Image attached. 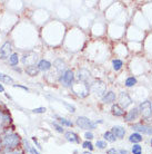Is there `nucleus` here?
Wrapping results in <instances>:
<instances>
[{"label":"nucleus","mask_w":152,"mask_h":154,"mask_svg":"<svg viewBox=\"0 0 152 154\" xmlns=\"http://www.w3.org/2000/svg\"><path fill=\"white\" fill-rule=\"evenodd\" d=\"M51 67H52V64L47 59H41L37 65V68H38L39 72H48Z\"/></svg>","instance_id":"obj_8"},{"label":"nucleus","mask_w":152,"mask_h":154,"mask_svg":"<svg viewBox=\"0 0 152 154\" xmlns=\"http://www.w3.org/2000/svg\"><path fill=\"white\" fill-rule=\"evenodd\" d=\"M139 112L142 115V117L145 119H150L152 116V106H151V102L150 100H145L142 102L139 106Z\"/></svg>","instance_id":"obj_3"},{"label":"nucleus","mask_w":152,"mask_h":154,"mask_svg":"<svg viewBox=\"0 0 152 154\" xmlns=\"http://www.w3.org/2000/svg\"><path fill=\"white\" fill-rule=\"evenodd\" d=\"M151 146H152V139H151Z\"/></svg>","instance_id":"obj_40"},{"label":"nucleus","mask_w":152,"mask_h":154,"mask_svg":"<svg viewBox=\"0 0 152 154\" xmlns=\"http://www.w3.org/2000/svg\"><path fill=\"white\" fill-rule=\"evenodd\" d=\"M0 82H2L4 84H10V85H13L15 81H13V78L11 76H9V75H6V74H2L0 73Z\"/></svg>","instance_id":"obj_16"},{"label":"nucleus","mask_w":152,"mask_h":154,"mask_svg":"<svg viewBox=\"0 0 152 154\" xmlns=\"http://www.w3.org/2000/svg\"><path fill=\"white\" fill-rule=\"evenodd\" d=\"M151 106H152V104H151Z\"/></svg>","instance_id":"obj_41"},{"label":"nucleus","mask_w":152,"mask_h":154,"mask_svg":"<svg viewBox=\"0 0 152 154\" xmlns=\"http://www.w3.org/2000/svg\"><path fill=\"white\" fill-rule=\"evenodd\" d=\"M52 125H53V127L56 128V131H57L58 133H65V130H63V127L61 126L60 124H58L57 122H53Z\"/></svg>","instance_id":"obj_28"},{"label":"nucleus","mask_w":152,"mask_h":154,"mask_svg":"<svg viewBox=\"0 0 152 154\" xmlns=\"http://www.w3.org/2000/svg\"><path fill=\"white\" fill-rule=\"evenodd\" d=\"M26 73L30 76H37L39 74V70L37 68V66H28V67H26Z\"/></svg>","instance_id":"obj_20"},{"label":"nucleus","mask_w":152,"mask_h":154,"mask_svg":"<svg viewBox=\"0 0 152 154\" xmlns=\"http://www.w3.org/2000/svg\"><path fill=\"white\" fill-rule=\"evenodd\" d=\"M0 93H4V87L2 84H0Z\"/></svg>","instance_id":"obj_36"},{"label":"nucleus","mask_w":152,"mask_h":154,"mask_svg":"<svg viewBox=\"0 0 152 154\" xmlns=\"http://www.w3.org/2000/svg\"><path fill=\"white\" fill-rule=\"evenodd\" d=\"M2 113H4L2 112V109H0V119H1V116H2Z\"/></svg>","instance_id":"obj_39"},{"label":"nucleus","mask_w":152,"mask_h":154,"mask_svg":"<svg viewBox=\"0 0 152 154\" xmlns=\"http://www.w3.org/2000/svg\"><path fill=\"white\" fill-rule=\"evenodd\" d=\"M65 105L69 108V111H70L71 113H75V112H76V108H75V106H72V105H69V104H67V103H65Z\"/></svg>","instance_id":"obj_33"},{"label":"nucleus","mask_w":152,"mask_h":154,"mask_svg":"<svg viewBox=\"0 0 152 154\" xmlns=\"http://www.w3.org/2000/svg\"><path fill=\"white\" fill-rule=\"evenodd\" d=\"M2 149H4V147H2V145H1V143H0V153H1V151H2Z\"/></svg>","instance_id":"obj_38"},{"label":"nucleus","mask_w":152,"mask_h":154,"mask_svg":"<svg viewBox=\"0 0 152 154\" xmlns=\"http://www.w3.org/2000/svg\"><path fill=\"white\" fill-rule=\"evenodd\" d=\"M93 137H95V135L92 134V132L87 131L84 133V139H86V141H91V140H93Z\"/></svg>","instance_id":"obj_30"},{"label":"nucleus","mask_w":152,"mask_h":154,"mask_svg":"<svg viewBox=\"0 0 152 154\" xmlns=\"http://www.w3.org/2000/svg\"><path fill=\"white\" fill-rule=\"evenodd\" d=\"M133 131H136L137 133H143V134H148L152 135V126H149V125H145V124L137 123L133 124L131 126Z\"/></svg>","instance_id":"obj_6"},{"label":"nucleus","mask_w":152,"mask_h":154,"mask_svg":"<svg viewBox=\"0 0 152 154\" xmlns=\"http://www.w3.org/2000/svg\"><path fill=\"white\" fill-rule=\"evenodd\" d=\"M132 153L133 154H142V146L139 145V144H133Z\"/></svg>","instance_id":"obj_26"},{"label":"nucleus","mask_w":152,"mask_h":154,"mask_svg":"<svg viewBox=\"0 0 152 154\" xmlns=\"http://www.w3.org/2000/svg\"><path fill=\"white\" fill-rule=\"evenodd\" d=\"M90 77V73L86 69H81L79 70V75H78V78H79V81L81 82H87V79Z\"/></svg>","instance_id":"obj_19"},{"label":"nucleus","mask_w":152,"mask_h":154,"mask_svg":"<svg viewBox=\"0 0 152 154\" xmlns=\"http://www.w3.org/2000/svg\"><path fill=\"white\" fill-rule=\"evenodd\" d=\"M13 87H17V88H22L23 91H26V92H29V88L27 87V86H23V85H19V84H13L12 85Z\"/></svg>","instance_id":"obj_31"},{"label":"nucleus","mask_w":152,"mask_h":154,"mask_svg":"<svg viewBox=\"0 0 152 154\" xmlns=\"http://www.w3.org/2000/svg\"><path fill=\"white\" fill-rule=\"evenodd\" d=\"M111 112L113 114L114 116H124L126 115V112H124V109L121 107V106H119V104H113L112 105V107H111Z\"/></svg>","instance_id":"obj_13"},{"label":"nucleus","mask_w":152,"mask_h":154,"mask_svg":"<svg viewBox=\"0 0 152 154\" xmlns=\"http://www.w3.org/2000/svg\"><path fill=\"white\" fill-rule=\"evenodd\" d=\"M112 66H113V69L115 72H118L122 68V66H123V62H122L121 59H113L112 60Z\"/></svg>","instance_id":"obj_23"},{"label":"nucleus","mask_w":152,"mask_h":154,"mask_svg":"<svg viewBox=\"0 0 152 154\" xmlns=\"http://www.w3.org/2000/svg\"><path fill=\"white\" fill-rule=\"evenodd\" d=\"M58 122L60 124L61 126H68V127H72L73 126V123L71 121H69L68 119H65V117H60V116H58Z\"/></svg>","instance_id":"obj_17"},{"label":"nucleus","mask_w":152,"mask_h":154,"mask_svg":"<svg viewBox=\"0 0 152 154\" xmlns=\"http://www.w3.org/2000/svg\"><path fill=\"white\" fill-rule=\"evenodd\" d=\"M73 79H75V73L71 69H66L62 76L60 77V83L65 87H70L73 83Z\"/></svg>","instance_id":"obj_4"},{"label":"nucleus","mask_w":152,"mask_h":154,"mask_svg":"<svg viewBox=\"0 0 152 154\" xmlns=\"http://www.w3.org/2000/svg\"><path fill=\"white\" fill-rule=\"evenodd\" d=\"M22 143H23V145H25V150H26L29 154H41L40 152H38V150H37L36 147L32 146L26 139L22 140Z\"/></svg>","instance_id":"obj_14"},{"label":"nucleus","mask_w":152,"mask_h":154,"mask_svg":"<svg viewBox=\"0 0 152 154\" xmlns=\"http://www.w3.org/2000/svg\"><path fill=\"white\" fill-rule=\"evenodd\" d=\"M131 103H132V100H131V97L127 93L124 92L120 93V95H119V106H121L124 109L129 105H131Z\"/></svg>","instance_id":"obj_7"},{"label":"nucleus","mask_w":152,"mask_h":154,"mask_svg":"<svg viewBox=\"0 0 152 154\" xmlns=\"http://www.w3.org/2000/svg\"><path fill=\"white\" fill-rule=\"evenodd\" d=\"M142 135L140 134V133H132V134L129 136V141L131 143H133V144H138V143H140L141 141H142Z\"/></svg>","instance_id":"obj_15"},{"label":"nucleus","mask_w":152,"mask_h":154,"mask_svg":"<svg viewBox=\"0 0 152 154\" xmlns=\"http://www.w3.org/2000/svg\"><path fill=\"white\" fill-rule=\"evenodd\" d=\"M0 143L4 151H10V150H16L19 149L20 143H21V139L18 133H16L13 131H6L4 134L1 135V140Z\"/></svg>","instance_id":"obj_1"},{"label":"nucleus","mask_w":152,"mask_h":154,"mask_svg":"<svg viewBox=\"0 0 152 154\" xmlns=\"http://www.w3.org/2000/svg\"><path fill=\"white\" fill-rule=\"evenodd\" d=\"M32 141H34V145H36V147H37V149H39V150H41L42 147H41V145H40V143L38 142V140L36 139V137H32Z\"/></svg>","instance_id":"obj_32"},{"label":"nucleus","mask_w":152,"mask_h":154,"mask_svg":"<svg viewBox=\"0 0 152 154\" xmlns=\"http://www.w3.org/2000/svg\"><path fill=\"white\" fill-rule=\"evenodd\" d=\"M103 139L106 140L107 142H110V143H113L117 141V137L113 135V133L111 131H107L104 134H103Z\"/></svg>","instance_id":"obj_18"},{"label":"nucleus","mask_w":152,"mask_h":154,"mask_svg":"<svg viewBox=\"0 0 152 154\" xmlns=\"http://www.w3.org/2000/svg\"><path fill=\"white\" fill-rule=\"evenodd\" d=\"M82 147H83V149H87L89 152H91V151L95 149V146H93V144L91 143V141H84V142L82 143Z\"/></svg>","instance_id":"obj_24"},{"label":"nucleus","mask_w":152,"mask_h":154,"mask_svg":"<svg viewBox=\"0 0 152 154\" xmlns=\"http://www.w3.org/2000/svg\"><path fill=\"white\" fill-rule=\"evenodd\" d=\"M76 124L80 128H83V130H87V131H91V130H95L97 127V124L95 122H92L91 119L86 117V116H79L76 119Z\"/></svg>","instance_id":"obj_2"},{"label":"nucleus","mask_w":152,"mask_h":154,"mask_svg":"<svg viewBox=\"0 0 152 154\" xmlns=\"http://www.w3.org/2000/svg\"><path fill=\"white\" fill-rule=\"evenodd\" d=\"M81 154H92L91 152H89V151H84V152H82Z\"/></svg>","instance_id":"obj_37"},{"label":"nucleus","mask_w":152,"mask_h":154,"mask_svg":"<svg viewBox=\"0 0 152 154\" xmlns=\"http://www.w3.org/2000/svg\"><path fill=\"white\" fill-rule=\"evenodd\" d=\"M65 137L66 140L68 141V142H71V143H80V137L79 135L75 133L72 131H68V132H65Z\"/></svg>","instance_id":"obj_9"},{"label":"nucleus","mask_w":152,"mask_h":154,"mask_svg":"<svg viewBox=\"0 0 152 154\" xmlns=\"http://www.w3.org/2000/svg\"><path fill=\"white\" fill-rule=\"evenodd\" d=\"M111 132L113 133V135L117 137V139H123V137H124V135H126V130H124V127L119 126V125L112 127Z\"/></svg>","instance_id":"obj_10"},{"label":"nucleus","mask_w":152,"mask_h":154,"mask_svg":"<svg viewBox=\"0 0 152 154\" xmlns=\"http://www.w3.org/2000/svg\"><path fill=\"white\" fill-rule=\"evenodd\" d=\"M107 154H118V151L115 149H110V150L107 151Z\"/></svg>","instance_id":"obj_34"},{"label":"nucleus","mask_w":152,"mask_h":154,"mask_svg":"<svg viewBox=\"0 0 152 154\" xmlns=\"http://www.w3.org/2000/svg\"><path fill=\"white\" fill-rule=\"evenodd\" d=\"M118 154H129V152L127 150H123V149H121V150L118 151Z\"/></svg>","instance_id":"obj_35"},{"label":"nucleus","mask_w":152,"mask_h":154,"mask_svg":"<svg viewBox=\"0 0 152 154\" xmlns=\"http://www.w3.org/2000/svg\"><path fill=\"white\" fill-rule=\"evenodd\" d=\"M19 63V55L17 53H12L11 56L9 57V64L11 66H17Z\"/></svg>","instance_id":"obj_21"},{"label":"nucleus","mask_w":152,"mask_h":154,"mask_svg":"<svg viewBox=\"0 0 152 154\" xmlns=\"http://www.w3.org/2000/svg\"><path fill=\"white\" fill-rule=\"evenodd\" d=\"M115 100V94L113 92H106L104 95L102 96V102L103 104H112Z\"/></svg>","instance_id":"obj_12"},{"label":"nucleus","mask_w":152,"mask_h":154,"mask_svg":"<svg viewBox=\"0 0 152 154\" xmlns=\"http://www.w3.org/2000/svg\"><path fill=\"white\" fill-rule=\"evenodd\" d=\"M95 146L98 147V149H100V150H103V149H106L107 147V142L106 141H101V140H99V141H97V143H95Z\"/></svg>","instance_id":"obj_27"},{"label":"nucleus","mask_w":152,"mask_h":154,"mask_svg":"<svg viewBox=\"0 0 152 154\" xmlns=\"http://www.w3.org/2000/svg\"><path fill=\"white\" fill-rule=\"evenodd\" d=\"M138 115H139V109L136 107H133L132 109H130L128 113H126V115H124V121H126V122H131V121L137 119Z\"/></svg>","instance_id":"obj_11"},{"label":"nucleus","mask_w":152,"mask_h":154,"mask_svg":"<svg viewBox=\"0 0 152 154\" xmlns=\"http://www.w3.org/2000/svg\"><path fill=\"white\" fill-rule=\"evenodd\" d=\"M1 154H25V151L22 149H16V150H10V151H4V153Z\"/></svg>","instance_id":"obj_25"},{"label":"nucleus","mask_w":152,"mask_h":154,"mask_svg":"<svg viewBox=\"0 0 152 154\" xmlns=\"http://www.w3.org/2000/svg\"><path fill=\"white\" fill-rule=\"evenodd\" d=\"M137 83H138V81H137V78H136V77L130 76L126 79V82H124V85H126L127 87H133L134 85H137Z\"/></svg>","instance_id":"obj_22"},{"label":"nucleus","mask_w":152,"mask_h":154,"mask_svg":"<svg viewBox=\"0 0 152 154\" xmlns=\"http://www.w3.org/2000/svg\"><path fill=\"white\" fill-rule=\"evenodd\" d=\"M46 111H47L46 107H37L32 109V113H36V114H43V113H46Z\"/></svg>","instance_id":"obj_29"},{"label":"nucleus","mask_w":152,"mask_h":154,"mask_svg":"<svg viewBox=\"0 0 152 154\" xmlns=\"http://www.w3.org/2000/svg\"><path fill=\"white\" fill-rule=\"evenodd\" d=\"M12 54V45L10 42H6L0 47V58L1 59H6L9 58Z\"/></svg>","instance_id":"obj_5"}]
</instances>
